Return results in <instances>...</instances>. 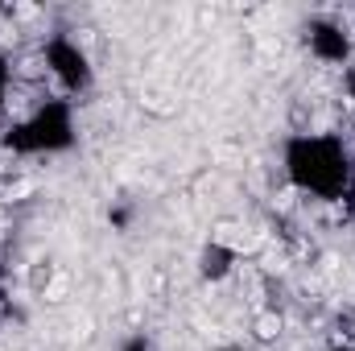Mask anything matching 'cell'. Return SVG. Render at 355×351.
Listing matches in <instances>:
<instances>
[{"label": "cell", "instance_id": "obj_1", "mask_svg": "<svg viewBox=\"0 0 355 351\" xmlns=\"http://www.w3.org/2000/svg\"><path fill=\"white\" fill-rule=\"evenodd\" d=\"M277 331H281V318H272V314H265V318H261V335H265V339H272Z\"/></svg>", "mask_w": 355, "mask_h": 351}]
</instances>
